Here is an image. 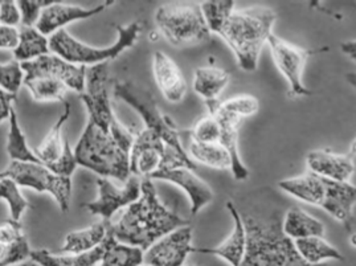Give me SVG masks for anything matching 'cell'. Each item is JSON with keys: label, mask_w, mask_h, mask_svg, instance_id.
Returning a JSON list of instances; mask_svg holds the SVG:
<instances>
[{"label": "cell", "mask_w": 356, "mask_h": 266, "mask_svg": "<svg viewBox=\"0 0 356 266\" xmlns=\"http://www.w3.org/2000/svg\"><path fill=\"white\" fill-rule=\"evenodd\" d=\"M186 225H191L190 220L168 210L158 197L152 181L143 178L140 197L127 207L118 223L110 225V231L118 242L145 252L158 240Z\"/></svg>", "instance_id": "6da1fadb"}, {"label": "cell", "mask_w": 356, "mask_h": 266, "mask_svg": "<svg viewBox=\"0 0 356 266\" xmlns=\"http://www.w3.org/2000/svg\"><path fill=\"white\" fill-rule=\"evenodd\" d=\"M241 217L247 231V249L238 266H323L302 260L294 241L282 229L284 216L280 212H244Z\"/></svg>", "instance_id": "7a4b0ae2"}, {"label": "cell", "mask_w": 356, "mask_h": 266, "mask_svg": "<svg viewBox=\"0 0 356 266\" xmlns=\"http://www.w3.org/2000/svg\"><path fill=\"white\" fill-rule=\"evenodd\" d=\"M277 14L270 7L254 6L234 10L219 36L232 49L240 69L254 72L264 45L273 33Z\"/></svg>", "instance_id": "3957f363"}, {"label": "cell", "mask_w": 356, "mask_h": 266, "mask_svg": "<svg viewBox=\"0 0 356 266\" xmlns=\"http://www.w3.org/2000/svg\"><path fill=\"white\" fill-rule=\"evenodd\" d=\"M73 153L79 166L102 178H114L121 183L127 182L130 178V150L90 122L85 127Z\"/></svg>", "instance_id": "277c9868"}, {"label": "cell", "mask_w": 356, "mask_h": 266, "mask_svg": "<svg viewBox=\"0 0 356 266\" xmlns=\"http://www.w3.org/2000/svg\"><path fill=\"white\" fill-rule=\"evenodd\" d=\"M108 63L89 67L86 69L85 90L81 93V99L88 109L90 124L102 128L111 134L127 150L131 149L134 137L127 127L124 126L115 117L110 102L108 92Z\"/></svg>", "instance_id": "5b68a950"}, {"label": "cell", "mask_w": 356, "mask_h": 266, "mask_svg": "<svg viewBox=\"0 0 356 266\" xmlns=\"http://www.w3.org/2000/svg\"><path fill=\"white\" fill-rule=\"evenodd\" d=\"M118 40L108 48H95L85 42L74 39L69 35L68 31L60 29L49 38L51 53L64 58L74 65H98L108 63L120 56L126 49L131 48L138 40V36L142 31L140 23L134 22L127 27L118 26Z\"/></svg>", "instance_id": "8992f818"}, {"label": "cell", "mask_w": 356, "mask_h": 266, "mask_svg": "<svg viewBox=\"0 0 356 266\" xmlns=\"http://www.w3.org/2000/svg\"><path fill=\"white\" fill-rule=\"evenodd\" d=\"M155 23L174 47L197 45L211 39L200 4L196 3L163 4L155 13Z\"/></svg>", "instance_id": "52a82bcc"}, {"label": "cell", "mask_w": 356, "mask_h": 266, "mask_svg": "<svg viewBox=\"0 0 356 266\" xmlns=\"http://www.w3.org/2000/svg\"><path fill=\"white\" fill-rule=\"evenodd\" d=\"M114 96L122 99L140 115L145 128L155 133L165 142V151L179 155H188L184 150L179 131L174 122L159 110L150 90L130 81H120L114 86Z\"/></svg>", "instance_id": "ba28073f"}, {"label": "cell", "mask_w": 356, "mask_h": 266, "mask_svg": "<svg viewBox=\"0 0 356 266\" xmlns=\"http://www.w3.org/2000/svg\"><path fill=\"white\" fill-rule=\"evenodd\" d=\"M1 178H10L20 187H28L38 192H48L55 197L60 210L68 212L72 197V179L58 176L42 163L15 162L0 172Z\"/></svg>", "instance_id": "9c48e42d"}, {"label": "cell", "mask_w": 356, "mask_h": 266, "mask_svg": "<svg viewBox=\"0 0 356 266\" xmlns=\"http://www.w3.org/2000/svg\"><path fill=\"white\" fill-rule=\"evenodd\" d=\"M274 64L281 74L288 81L290 99L310 96L312 92L303 84V70L309 57L313 56L318 51L303 49L297 45L285 42L284 39L272 33L268 39Z\"/></svg>", "instance_id": "30bf717a"}, {"label": "cell", "mask_w": 356, "mask_h": 266, "mask_svg": "<svg viewBox=\"0 0 356 266\" xmlns=\"http://www.w3.org/2000/svg\"><path fill=\"white\" fill-rule=\"evenodd\" d=\"M97 187V200L86 203L83 207L92 215L101 216L105 222H110L117 210L131 206L140 197V179L138 176H130L124 188L115 187L108 178H98Z\"/></svg>", "instance_id": "8fae6325"}, {"label": "cell", "mask_w": 356, "mask_h": 266, "mask_svg": "<svg viewBox=\"0 0 356 266\" xmlns=\"http://www.w3.org/2000/svg\"><path fill=\"white\" fill-rule=\"evenodd\" d=\"M192 235L191 225L172 231L143 252V264L146 266L184 265L187 256L193 252Z\"/></svg>", "instance_id": "7c38bea8"}, {"label": "cell", "mask_w": 356, "mask_h": 266, "mask_svg": "<svg viewBox=\"0 0 356 266\" xmlns=\"http://www.w3.org/2000/svg\"><path fill=\"white\" fill-rule=\"evenodd\" d=\"M22 68L26 73V77L45 76L61 81L63 84L67 85L68 89H72L80 94L85 90L88 68L83 65L70 64L55 53H49L32 61L22 63Z\"/></svg>", "instance_id": "4fadbf2b"}, {"label": "cell", "mask_w": 356, "mask_h": 266, "mask_svg": "<svg viewBox=\"0 0 356 266\" xmlns=\"http://www.w3.org/2000/svg\"><path fill=\"white\" fill-rule=\"evenodd\" d=\"M165 150V142L161 137L147 128L140 130L130 149V172L142 179L150 178L161 167Z\"/></svg>", "instance_id": "5bb4252c"}, {"label": "cell", "mask_w": 356, "mask_h": 266, "mask_svg": "<svg viewBox=\"0 0 356 266\" xmlns=\"http://www.w3.org/2000/svg\"><path fill=\"white\" fill-rule=\"evenodd\" d=\"M208 113L212 114L220 125L219 144H221L232 159L233 178L238 182L247 181L249 176V169L244 165L241 155L238 151V128L241 126V118L233 115L231 113L225 112L220 106V101L206 102Z\"/></svg>", "instance_id": "9a60e30c"}, {"label": "cell", "mask_w": 356, "mask_h": 266, "mask_svg": "<svg viewBox=\"0 0 356 266\" xmlns=\"http://www.w3.org/2000/svg\"><path fill=\"white\" fill-rule=\"evenodd\" d=\"M151 181H163L180 187L191 200L192 216L197 215L213 200L211 187L202 178H199L193 169L186 167L172 169H159L151 175Z\"/></svg>", "instance_id": "2e32d148"}, {"label": "cell", "mask_w": 356, "mask_h": 266, "mask_svg": "<svg viewBox=\"0 0 356 266\" xmlns=\"http://www.w3.org/2000/svg\"><path fill=\"white\" fill-rule=\"evenodd\" d=\"M113 3L114 1H105L93 8H83L80 6H69V4L55 1L54 4L42 10L35 28L44 36H52L57 31L64 29L69 23L90 19L96 15L101 14Z\"/></svg>", "instance_id": "e0dca14e"}, {"label": "cell", "mask_w": 356, "mask_h": 266, "mask_svg": "<svg viewBox=\"0 0 356 266\" xmlns=\"http://www.w3.org/2000/svg\"><path fill=\"white\" fill-rule=\"evenodd\" d=\"M356 204V185L350 182H334L326 179L325 197L321 208L331 217L342 223L347 229L354 220V206Z\"/></svg>", "instance_id": "ac0fdd59"}, {"label": "cell", "mask_w": 356, "mask_h": 266, "mask_svg": "<svg viewBox=\"0 0 356 266\" xmlns=\"http://www.w3.org/2000/svg\"><path fill=\"white\" fill-rule=\"evenodd\" d=\"M306 165L310 172L334 182H350L355 171L354 159L350 155L337 154L331 150L310 151Z\"/></svg>", "instance_id": "d6986e66"}, {"label": "cell", "mask_w": 356, "mask_h": 266, "mask_svg": "<svg viewBox=\"0 0 356 266\" xmlns=\"http://www.w3.org/2000/svg\"><path fill=\"white\" fill-rule=\"evenodd\" d=\"M227 210L229 212L233 220V231L231 236L216 248H200V249L193 248V252L213 254L225 260L231 266H238L241 264L247 249V231H245L241 213L233 201L227 203Z\"/></svg>", "instance_id": "ffe728a7"}, {"label": "cell", "mask_w": 356, "mask_h": 266, "mask_svg": "<svg viewBox=\"0 0 356 266\" xmlns=\"http://www.w3.org/2000/svg\"><path fill=\"white\" fill-rule=\"evenodd\" d=\"M152 70L158 88L163 97L172 103H178L187 94V83L177 63L163 52H155Z\"/></svg>", "instance_id": "44dd1931"}, {"label": "cell", "mask_w": 356, "mask_h": 266, "mask_svg": "<svg viewBox=\"0 0 356 266\" xmlns=\"http://www.w3.org/2000/svg\"><path fill=\"white\" fill-rule=\"evenodd\" d=\"M282 229L293 241L301 238H323L326 233L325 224L300 207H291L286 210L282 220Z\"/></svg>", "instance_id": "7402d4cb"}, {"label": "cell", "mask_w": 356, "mask_h": 266, "mask_svg": "<svg viewBox=\"0 0 356 266\" xmlns=\"http://www.w3.org/2000/svg\"><path fill=\"white\" fill-rule=\"evenodd\" d=\"M63 105H64L63 112L57 118L55 125L51 127V130L42 140L40 146L35 150V154L38 156V159L47 167L57 162L61 158V155L64 153V149H65V140H63V126L70 117L72 106L68 101H64Z\"/></svg>", "instance_id": "603a6c76"}, {"label": "cell", "mask_w": 356, "mask_h": 266, "mask_svg": "<svg viewBox=\"0 0 356 266\" xmlns=\"http://www.w3.org/2000/svg\"><path fill=\"white\" fill-rule=\"evenodd\" d=\"M106 249L105 241L90 252L81 254H63L57 256L47 249L31 252V260L42 266H98L101 264Z\"/></svg>", "instance_id": "cb8c5ba5"}, {"label": "cell", "mask_w": 356, "mask_h": 266, "mask_svg": "<svg viewBox=\"0 0 356 266\" xmlns=\"http://www.w3.org/2000/svg\"><path fill=\"white\" fill-rule=\"evenodd\" d=\"M231 74L216 67H202L193 73V90L206 102L218 101L221 92L229 84Z\"/></svg>", "instance_id": "d4e9b609"}, {"label": "cell", "mask_w": 356, "mask_h": 266, "mask_svg": "<svg viewBox=\"0 0 356 266\" xmlns=\"http://www.w3.org/2000/svg\"><path fill=\"white\" fill-rule=\"evenodd\" d=\"M109 226L110 222L102 220L83 231L70 232L65 238L64 245L61 247V252L65 254H81L93 251L105 241Z\"/></svg>", "instance_id": "484cf974"}, {"label": "cell", "mask_w": 356, "mask_h": 266, "mask_svg": "<svg viewBox=\"0 0 356 266\" xmlns=\"http://www.w3.org/2000/svg\"><path fill=\"white\" fill-rule=\"evenodd\" d=\"M20 39L19 45L14 51V57L16 61L27 63L36 60L39 57L45 56L51 53L49 48V39L44 36L35 27H23L20 26Z\"/></svg>", "instance_id": "4316f807"}, {"label": "cell", "mask_w": 356, "mask_h": 266, "mask_svg": "<svg viewBox=\"0 0 356 266\" xmlns=\"http://www.w3.org/2000/svg\"><path fill=\"white\" fill-rule=\"evenodd\" d=\"M294 245L297 252L301 256L302 260L310 265H322V263L329 260H335V261L344 260L341 252L323 238L296 240Z\"/></svg>", "instance_id": "83f0119b"}, {"label": "cell", "mask_w": 356, "mask_h": 266, "mask_svg": "<svg viewBox=\"0 0 356 266\" xmlns=\"http://www.w3.org/2000/svg\"><path fill=\"white\" fill-rule=\"evenodd\" d=\"M188 155L193 162L216 169H231L232 159L219 143H197L191 140Z\"/></svg>", "instance_id": "f1b7e54d"}, {"label": "cell", "mask_w": 356, "mask_h": 266, "mask_svg": "<svg viewBox=\"0 0 356 266\" xmlns=\"http://www.w3.org/2000/svg\"><path fill=\"white\" fill-rule=\"evenodd\" d=\"M10 130H8V140H7V151L15 162H32V163H42L35 151H32L28 146L27 138L19 125L17 115L15 109L10 114Z\"/></svg>", "instance_id": "f546056e"}, {"label": "cell", "mask_w": 356, "mask_h": 266, "mask_svg": "<svg viewBox=\"0 0 356 266\" xmlns=\"http://www.w3.org/2000/svg\"><path fill=\"white\" fill-rule=\"evenodd\" d=\"M24 85L27 86L28 90L31 92L32 97L36 101H61L64 102L65 94H67V85L63 84L61 81L45 77V76H38V77H26Z\"/></svg>", "instance_id": "4dcf8cb0"}, {"label": "cell", "mask_w": 356, "mask_h": 266, "mask_svg": "<svg viewBox=\"0 0 356 266\" xmlns=\"http://www.w3.org/2000/svg\"><path fill=\"white\" fill-rule=\"evenodd\" d=\"M211 33L219 35L234 11L233 0H209L200 4Z\"/></svg>", "instance_id": "1f68e13d"}, {"label": "cell", "mask_w": 356, "mask_h": 266, "mask_svg": "<svg viewBox=\"0 0 356 266\" xmlns=\"http://www.w3.org/2000/svg\"><path fill=\"white\" fill-rule=\"evenodd\" d=\"M0 200H4L8 204L11 216L16 222H20L23 213L31 208V204L20 192L19 185L10 178L0 179Z\"/></svg>", "instance_id": "d6a6232c"}, {"label": "cell", "mask_w": 356, "mask_h": 266, "mask_svg": "<svg viewBox=\"0 0 356 266\" xmlns=\"http://www.w3.org/2000/svg\"><path fill=\"white\" fill-rule=\"evenodd\" d=\"M24 80L26 73L19 61L13 60L6 64L0 63V88L4 92L17 96L20 86L24 84Z\"/></svg>", "instance_id": "836d02e7"}, {"label": "cell", "mask_w": 356, "mask_h": 266, "mask_svg": "<svg viewBox=\"0 0 356 266\" xmlns=\"http://www.w3.org/2000/svg\"><path fill=\"white\" fill-rule=\"evenodd\" d=\"M31 248L26 236L14 244L0 242V266H14L31 257Z\"/></svg>", "instance_id": "e575fe53"}, {"label": "cell", "mask_w": 356, "mask_h": 266, "mask_svg": "<svg viewBox=\"0 0 356 266\" xmlns=\"http://www.w3.org/2000/svg\"><path fill=\"white\" fill-rule=\"evenodd\" d=\"M220 106L225 112L231 113L238 118H247L250 115L257 114L260 110L259 99L250 94H241L233 99H227L225 102H220Z\"/></svg>", "instance_id": "d590c367"}, {"label": "cell", "mask_w": 356, "mask_h": 266, "mask_svg": "<svg viewBox=\"0 0 356 266\" xmlns=\"http://www.w3.org/2000/svg\"><path fill=\"white\" fill-rule=\"evenodd\" d=\"M220 125L212 114L200 118L191 130V140L197 143H219Z\"/></svg>", "instance_id": "8d00e7d4"}, {"label": "cell", "mask_w": 356, "mask_h": 266, "mask_svg": "<svg viewBox=\"0 0 356 266\" xmlns=\"http://www.w3.org/2000/svg\"><path fill=\"white\" fill-rule=\"evenodd\" d=\"M55 0H19L17 7L22 15V24L23 27H35L42 10L51 4H54Z\"/></svg>", "instance_id": "74e56055"}, {"label": "cell", "mask_w": 356, "mask_h": 266, "mask_svg": "<svg viewBox=\"0 0 356 266\" xmlns=\"http://www.w3.org/2000/svg\"><path fill=\"white\" fill-rule=\"evenodd\" d=\"M79 166L76 156L73 150L70 149L68 140H65V149L64 153L61 155V158L55 162L54 165L48 166V168L58 176H65V178H70L73 175V172L76 171V168ZM47 167V166H45Z\"/></svg>", "instance_id": "f35d334b"}, {"label": "cell", "mask_w": 356, "mask_h": 266, "mask_svg": "<svg viewBox=\"0 0 356 266\" xmlns=\"http://www.w3.org/2000/svg\"><path fill=\"white\" fill-rule=\"evenodd\" d=\"M0 24L16 28L22 24V15L17 1L0 0Z\"/></svg>", "instance_id": "ab89813d"}, {"label": "cell", "mask_w": 356, "mask_h": 266, "mask_svg": "<svg viewBox=\"0 0 356 266\" xmlns=\"http://www.w3.org/2000/svg\"><path fill=\"white\" fill-rule=\"evenodd\" d=\"M26 236L23 233V226L20 222H16L14 219L4 220L0 223V242L3 244H14L20 238Z\"/></svg>", "instance_id": "60d3db41"}, {"label": "cell", "mask_w": 356, "mask_h": 266, "mask_svg": "<svg viewBox=\"0 0 356 266\" xmlns=\"http://www.w3.org/2000/svg\"><path fill=\"white\" fill-rule=\"evenodd\" d=\"M20 31L16 27H7L0 24V49H11L14 52L19 45Z\"/></svg>", "instance_id": "b9f144b4"}, {"label": "cell", "mask_w": 356, "mask_h": 266, "mask_svg": "<svg viewBox=\"0 0 356 266\" xmlns=\"http://www.w3.org/2000/svg\"><path fill=\"white\" fill-rule=\"evenodd\" d=\"M15 99H16V96L4 92L0 88V124L10 118L11 110L14 109L13 102H14Z\"/></svg>", "instance_id": "7bdbcfd3"}, {"label": "cell", "mask_w": 356, "mask_h": 266, "mask_svg": "<svg viewBox=\"0 0 356 266\" xmlns=\"http://www.w3.org/2000/svg\"><path fill=\"white\" fill-rule=\"evenodd\" d=\"M341 49H342V52L346 56L350 57L351 60H354L356 63V40L342 42Z\"/></svg>", "instance_id": "ee69618b"}, {"label": "cell", "mask_w": 356, "mask_h": 266, "mask_svg": "<svg viewBox=\"0 0 356 266\" xmlns=\"http://www.w3.org/2000/svg\"><path fill=\"white\" fill-rule=\"evenodd\" d=\"M346 80L348 81V84L356 89V73H348V74H346Z\"/></svg>", "instance_id": "f6af8a7d"}, {"label": "cell", "mask_w": 356, "mask_h": 266, "mask_svg": "<svg viewBox=\"0 0 356 266\" xmlns=\"http://www.w3.org/2000/svg\"><path fill=\"white\" fill-rule=\"evenodd\" d=\"M14 266H42V265H39V264H38V263H35V261H32V260H31V261H24V263H22V264H17V265H14Z\"/></svg>", "instance_id": "bcb514c9"}, {"label": "cell", "mask_w": 356, "mask_h": 266, "mask_svg": "<svg viewBox=\"0 0 356 266\" xmlns=\"http://www.w3.org/2000/svg\"><path fill=\"white\" fill-rule=\"evenodd\" d=\"M350 244H351L354 248H356V233H353V235H351V238H350Z\"/></svg>", "instance_id": "7dc6e473"}, {"label": "cell", "mask_w": 356, "mask_h": 266, "mask_svg": "<svg viewBox=\"0 0 356 266\" xmlns=\"http://www.w3.org/2000/svg\"><path fill=\"white\" fill-rule=\"evenodd\" d=\"M140 266H142V265H140ZM145 266H146V265H145Z\"/></svg>", "instance_id": "c3c4849f"}]
</instances>
